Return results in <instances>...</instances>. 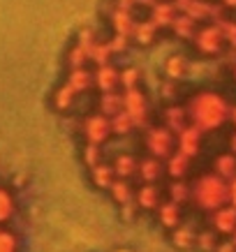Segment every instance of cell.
Listing matches in <instances>:
<instances>
[{"instance_id": "6da1fadb", "label": "cell", "mask_w": 236, "mask_h": 252, "mask_svg": "<svg viewBox=\"0 0 236 252\" xmlns=\"http://www.w3.org/2000/svg\"><path fill=\"white\" fill-rule=\"evenodd\" d=\"M185 114L192 121V127H197L199 132H211L229 118V104L220 93L202 91L190 97Z\"/></svg>"}, {"instance_id": "7a4b0ae2", "label": "cell", "mask_w": 236, "mask_h": 252, "mask_svg": "<svg viewBox=\"0 0 236 252\" xmlns=\"http://www.w3.org/2000/svg\"><path fill=\"white\" fill-rule=\"evenodd\" d=\"M190 199L202 211L213 213L227 204V183L215 174H204L190 185Z\"/></svg>"}, {"instance_id": "3957f363", "label": "cell", "mask_w": 236, "mask_h": 252, "mask_svg": "<svg viewBox=\"0 0 236 252\" xmlns=\"http://www.w3.org/2000/svg\"><path fill=\"white\" fill-rule=\"evenodd\" d=\"M144 144H146V151L155 160H167L169 155L174 153V134L167 127H151L146 132Z\"/></svg>"}, {"instance_id": "277c9868", "label": "cell", "mask_w": 236, "mask_h": 252, "mask_svg": "<svg viewBox=\"0 0 236 252\" xmlns=\"http://www.w3.org/2000/svg\"><path fill=\"white\" fill-rule=\"evenodd\" d=\"M123 111L132 118L135 127H141L146 125V118H148V99L139 88H130L123 95Z\"/></svg>"}, {"instance_id": "5b68a950", "label": "cell", "mask_w": 236, "mask_h": 252, "mask_svg": "<svg viewBox=\"0 0 236 252\" xmlns=\"http://www.w3.org/2000/svg\"><path fill=\"white\" fill-rule=\"evenodd\" d=\"M195 46H197L199 51L204 56H215L222 51V44H225V39H222V32L220 28L215 26V23H208L204 28H197L195 32Z\"/></svg>"}, {"instance_id": "8992f818", "label": "cell", "mask_w": 236, "mask_h": 252, "mask_svg": "<svg viewBox=\"0 0 236 252\" xmlns=\"http://www.w3.org/2000/svg\"><path fill=\"white\" fill-rule=\"evenodd\" d=\"M84 137L86 144L100 146L102 141H107L111 137V125H109V118L102 114H93L84 118Z\"/></svg>"}, {"instance_id": "52a82bcc", "label": "cell", "mask_w": 236, "mask_h": 252, "mask_svg": "<svg viewBox=\"0 0 236 252\" xmlns=\"http://www.w3.org/2000/svg\"><path fill=\"white\" fill-rule=\"evenodd\" d=\"M176 146H178V153L185 155L188 160H192L199 153V146H202V132L192 125H185L178 137H176Z\"/></svg>"}, {"instance_id": "ba28073f", "label": "cell", "mask_w": 236, "mask_h": 252, "mask_svg": "<svg viewBox=\"0 0 236 252\" xmlns=\"http://www.w3.org/2000/svg\"><path fill=\"white\" fill-rule=\"evenodd\" d=\"M211 224H213L215 234L232 236L236 229V208L225 204V206H220L218 211H213V213H211Z\"/></svg>"}, {"instance_id": "9c48e42d", "label": "cell", "mask_w": 236, "mask_h": 252, "mask_svg": "<svg viewBox=\"0 0 236 252\" xmlns=\"http://www.w3.org/2000/svg\"><path fill=\"white\" fill-rule=\"evenodd\" d=\"M135 206L139 211H155L160 206V190L153 183H144L139 190H135Z\"/></svg>"}, {"instance_id": "30bf717a", "label": "cell", "mask_w": 236, "mask_h": 252, "mask_svg": "<svg viewBox=\"0 0 236 252\" xmlns=\"http://www.w3.org/2000/svg\"><path fill=\"white\" fill-rule=\"evenodd\" d=\"M155 213H158V222H160V227L165 229H176L178 224H181V206H176L171 201H160V206L155 208Z\"/></svg>"}, {"instance_id": "8fae6325", "label": "cell", "mask_w": 236, "mask_h": 252, "mask_svg": "<svg viewBox=\"0 0 236 252\" xmlns=\"http://www.w3.org/2000/svg\"><path fill=\"white\" fill-rule=\"evenodd\" d=\"M93 81L102 93H114V88L118 86V69L114 65H102V67L95 69Z\"/></svg>"}, {"instance_id": "7c38bea8", "label": "cell", "mask_w": 236, "mask_h": 252, "mask_svg": "<svg viewBox=\"0 0 236 252\" xmlns=\"http://www.w3.org/2000/svg\"><path fill=\"white\" fill-rule=\"evenodd\" d=\"M213 174L222 178L225 183H229L236 176V155L234 153H222L215 158L213 162Z\"/></svg>"}, {"instance_id": "4fadbf2b", "label": "cell", "mask_w": 236, "mask_h": 252, "mask_svg": "<svg viewBox=\"0 0 236 252\" xmlns=\"http://www.w3.org/2000/svg\"><path fill=\"white\" fill-rule=\"evenodd\" d=\"M174 19H176V9L171 2H158L155 7H151V19L148 21L155 28H167V26H171Z\"/></svg>"}, {"instance_id": "5bb4252c", "label": "cell", "mask_w": 236, "mask_h": 252, "mask_svg": "<svg viewBox=\"0 0 236 252\" xmlns=\"http://www.w3.org/2000/svg\"><path fill=\"white\" fill-rule=\"evenodd\" d=\"M162 162L155 160V158H144V160H139L137 164V176L144 181V183H155L158 178L162 176Z\"/></svg>"}, {"instance_id": "9a60e30c", "label": "cell", "mask_w": 236, "mask_h": 252, "mask_svg": "<svg viewBox=\"0 0 236 252\" xmlns=\"http://www.w3.org/2000/svg\"><path fill=\"white\" fill-rule=\"evenodd\" d=\"M137 164H139V160L135 158V155L123 153V155H118V158H116V162L111 164V169H114L116 178L130 181L132 176H137Z\"/></svg>"}, {"instance_id": "2e32d148", "label": "cell", "mask_w": 236, "mask_h": 252, "mask_svg": "<svg viewBox=\"0 0 236 252\" xmlns=\"http://www.w3.org/2000/svg\"><path fill=\"white\" fill-rule=\"evenodd\" d=\"M162 118H165V127H167L171 134H178V132L185 127V121H188V114H185V109L183 107H176V104H171V107L165 109V114H162Z\"/></svg>"}, {"instance_id": "e0dca14e", "label": "cell", "mask_w": 236, "mask_h": 252, "mask_svg": "<svg viewBox=\"0 0 236 252\" xmlns=\"http://www.w3.org/2000/svg\"><path fill=\"white\" fill-rule=\"evenodd\" d=\"M109 194L118 206H125L130 201H135V188L130 185V181H123V178H116L111 188H109Z\"/></svg>"}, {"instance_id": "ac0fdd59", "label": "cell", "mask_w": 236, "mask_h": 252, "mask_svg": "<svg viewBox=\"0 0 236 252\" xmlns=\"http://www.w3.org/2000/svg\"><path fill=\"white\" fill-rule=\"evenodd\" d=\"M91 178H93V185H95V188H100V190H109L111 183L116 181V174H114V169H111V164L100 162L98 167L91 169Z\"/></svg>"}, {"instance_id": "d6986e66", "label": "cell", "mask_w": 236, "mask_h": 252, "mask_svg": "<svg viewBox=\"0 0 236 252\" xmlns=\"http://www.w3.org/2000/svg\"><path fill=\"white\" fill-rule=\"evenodd\" d=\"M188 169H190V160H188L185 155H181L178 151L167 158V174L171 176L174 181H183L185 174H188Z\"/></svg>"}, {"instance_id": "ffe728a7", "label": "cell", "mask_w": 236, "mask_h": 252, "mask_svg": "<svg viewBox=\"0 0 236 252\" xmlns=\"http://www.w3.org/2000/svg\"><path fill=\"white\" fill-rule=\"evenodd\" d=\"M195 236H197V231L188 224H178L176 229H171V243L178 250H190L195 245Z\"/></svg>"}, {"instance_id": "44dd1931", "label": "cell", "mask_w": 236, "mask_h": 252, "mask_svg": "<svg viewBox=\"0 0 236 252\" xmlns=\"http://www.w3.org/2000/svg\"><path fill=\"white\" fill-rule=\"evenodd\" d=\"M155 35H158V28H155L151 21H135V28H132V35H130V37H135L137 44L148 46L155 42Z\"/></svg>"}, {"instance_id": "7402d4cb", "label": "cell", "mask_w": 236, "mask_h": 252, "mask_svg": "<svg viewBox=\"0 0 236 252\" xmlns=\"http://www.w3.org/2000/svg\"><path fill=\"white\" fill-rule=\"evenodd\" d=\"M121 111H123V95H118V93H104V95L100 97V114L102 116L114 118V116L121 114Z\"/></svg>"}, {"instance_id": "603a6c76", "label": "cell", "mask_w": 236, "mask_h": 252, "mask_svg": "<svg viewBox=\"0 0 236 252\" xmlns=\"http://www.w3.org/2000/svg\"><path fill=\"white\" fill-rule=\"evenodd\" d=\"M111 23H114L116 35H123V37H130L132 35V28H135V19L130 12H121V9H114L111 14Z\"/></svg>"}, {"instance_id": "cb8c5ba5", "label": "cell", "mask_w": 236, "mask_h": 252, "mask_svg": "<svg viewBox=\"0 0 236 252\" xmlns=\"http://www.w3.org/2000/svg\"><path fill=\"white\" fill-rule=\"evenodd\" d=\"M171 28H174V32L178 35V37H183V39H192V37H195V32H197V23L192 21L190 16L176 14V19L171 21Z\"/></svg>"}, {"instance_id": "d4e9b609", "label": "cell", "mask_w": 236, "mask_h": 252, "mask_svg": "<svg viewBox=\"0 0 236 252\" xmlns=\"http://www.w3.org/2000/svg\"><path fill=\"white\" fill-rule=\"evenodd\" d=\"M91 81H93L91 72L81 67V69H69V77H67V81H65V84H67L74 93H84L86 88L91 86Z\"/></svg>"}, {"instance_id": "484cf974", "label": "cell", "mask_w": 236, "mask_h": 252, "mask_svg": "<svg viewBox=\"0 0 236 252\" xmlns=\"http://www.w3.org/2000/svg\"><path fill=\"white\" fill-rule=\"evenodd\" d=\"M14 211H16L14 194H12L7 188H2V185H0V227H2L12 215H14Z\"/></svg>"}, {"instance_id": "4316f807", "label": "cell", "mask_w": 236, "mask_h": 252, "mask_svg": "<svg viewBox=\"0 0 236 252\" xmlns=\"http://www.w3.org/2000/svg\"><path fill=\"white\" fill-rule=\"evenodd\" d=\"M185 69H188V63L183 56H169L167 63H165V74L169 77V81H178V79L185 74Z\"/></svg>"}, {"instance_id": "83f0119b", "label": "cell", "mask_w": 236, "mask_h": 252, "mask_svg": "<svg viewBox=\"0 0 236 252\" xmlns=\"http://www.w3.org/2000/svg\"><path fill=\"white\" fill-rule=\"evenodd\" d=\"M169 201L176 206H183L185 201H190V185L185 181H171L169 183Z\"/></svg>"}, {"instance_id": "f1b7e54d", "label": "cell", "mask_w": 236, "mask_h": 252, "mask_svg": "<svg viewBox=\"0 0 236 252\" xmlns=\"http://www.w3.org/2000/svg\"><path fill=\"white\" fill-rule=\"evenodd\" d=\"M21 250V238L16 236V231L0 227V252H19Z\"/></svg>"}, {"instance_id": "f546056e", "label": "cell", "mask_w": 236, "mask_h": 252, "mask_svg": "<svg viewBox=\"0 0 236 252\" xmlns=\"http://www.w3.org/2000/svg\"><path fill=\"white\" fill-rule=\"evenodd\" d=\"M74 95L76 93L72 91L67 84H63L61 88L54 93V107L58 109V111H67V109L72 107V102H74Z\"/></svg>"}, {"instance_id": "4dcf8cb0", "label": "cell", "mask_w": 236, "mask_h": 252, "mask_svg": "<svg viewBox=\"0 0 236 252\" xmlns=\"http://www.w3.org/2000/svg\"><path fill=\"white\" fill-rule=\"evenodd\" d=\"M218 234H215L213 229H204V231H199L197 236H195V245H197L199 250H204V252H215V248H218Z\"/></svg>"}, {"instance_id": "1f68e13d", "label": "cell", "mask_w": 236, "mask_h": 252, "mask_svg": "<svg viewBox=\"0 0 236 252\" xmlns=\"http://www.w3.org/2000/svg\"><path fill=\"white\" fill-rule=\"evenodd\" d=\"M109 56H111V49H109L107 42H95L91 49V54H88V58H91L98 67H102V65H109Z\"/></svg>"}, {"instance_id": "d6a6232c", "label": "cell", "mask_w": 236, "mask_h": 252, "mask_svg": "<svg viewBox=\"0 0 236 252\" xmlns=\"http://www.w3.org/2000/svg\"><path fill=\"white\" fill-rule=\"evenodd\" d=\"M109 125H111V132L114 134H128L132 127H135V123H132V118H130L125 111H121V114H116L114 118H109Z\"/></svg>"}, {"instance_id": "836d02e7", "label": "cell", "mask_w": 236, "mask_h": 252, "mask_svg": "<svg viewBox=\"0 0 236 252\" xmlns=\"http://www.w3.org/2000/svg\"><path fill=\"white\" fill-rule=\"evenodd\" d=\"M86 61H88V54H86L84 46L74 44L72 49H69V54H67V65H69V69H81V67L86 65Z\"/></svg>"}, {"instance_id": "e575fe53", "label": "cell", "mask_w": 236, "mask_h": 252, "mask_svg": "<svg viewBox=\"0 0 236 252\" xmlns=\"http://www.w3.org/2000/svg\"><path fill=\"white\" fill-rule=\"evenodd\" d=\"M215 26L220 28L222 39H225V42H229V46H232V49H236V21L222 19V21H218Z\"/></svg>"}, {"instance_id": "d590c367", "label": "cell", "mask_w": 236, "mask_h": 252, "mask_svg": "<svg viewBox=\"0 0 236 252\" xmlns=\"http://www.w3.org/2000/svg\"><path fill=\"white\" fill-rule=\"evenodd\" d=\"M118 84L125 86V91H130V88H137V84H139V69L137 67H128V69H123V72H118Z\"/></svg>"}, {"instance_id": "8d00e7d4", "label": "cell", "mask_w": 236, "mask_h": 252, "mask_svg": "<svg viewBox=\"0 0 236 252\" xmlns=\"http://www.w3.org/2000/svg\"><path fill=\"white\" fill-rule=\"evenodd\" d=\"M102 162V153H100V146H93V144H86L84 146V164L88 169L98 167Z\"/></svg>"}, {"instance_id": "74e56055", "label": "cell", "mask_w": 236, "mask_h": 252, "mask_svg": "<svg viewBox=\"0 0 236 252\" xmlns=\"http://www.w3.org/2000/svg\"><path fill=\"white\" fill-rule=\"evenodd\" d=\"M109 49H111V54H121L128 49V37H123V35H116L111 42H107Z\"/></svg>"}, {"instance_id": "f35d334b", "label": "cell", "mask_w": 236, "mask_h": 252, "mask_svg": "<svg viewBox=\"0 0 236 252\" xmlns=\"http://www.w3.org/2000/svg\"><path fill=\"white\" fill-rule=\"evenodd\" d=\"M137 211L139 208L135 206V201H130V204H125V206H121V218L123 220H128V222H132L135 220V215H137Z\"/></svg>"}, {"instance_id": "ab89813d", "label": "cell", "mask_w": 236, "mask_h": 252, "mask_svg": "<svg viewBox=\"0 0 236 252\" xmlns=\"http://www.w3.org/2000/svg\"><path fill=\"white\" fill-rule=\"evenodd\" d=\"M227 204L232 208H236V176L227 183Z\"/></svg>"}, {"instance_id": "60d3db41", "label": "cell", "mask_w": 236, "mask_h": 252, "mask_svg": "<svg viewBox=\"0 0 236 252\" xmlns=\"http://www.w3.org/2000/svg\"><path fill=\"white\" fill-rule=\"evenodd\" d=\"M132 7H137V0H116V9L121 12H132Z\"/></svg>"}, {"instance_id": "b9f144b4", "label": "cell", "mask_w": 236, "mask_h": 252, "mask_svg": "<svg viewBox=\"0 0 236 252\" xmlns=\"http://www.w3.org/2000/svg\"><path fill=\"white\" fill-rule=\"evenodd\" d=\"M215 252H236V245L232 241H225V243H218Z\"/></svg>"}, {"instance_id": "7bdbcfd3", "label": "cell", "mask_w": 236, "mask_h": 252, "mask_svg": "<svg viewBox=\"0 0 236 252\" xmlns=\"http://www.w3.org/2000/svg\"><path fill=\"white\" fill-rule=\"evenodd\" d=\"M162 95H165V97H171V95H174V81H167V84L162 86Z\"/></svg>"}, {"instance_id": "ee69618b", "label": "cell", "mask_w": 236, "mask_h": 252, "mask_svg": "<svg viewBox=\"0 0 236 252\" xmlns=\"http://www.w3.org/2000/svg\"><path fill=\"white\" fill-rule=\"evenodd\" d=\"M160 0H137V5H146V7H155Z\"/></svg>"}, {"instance_id": "f6af8a7d", "label": "cell", "mask_w": 236, "mask_h": 252, "mask_svg": "<svg viewBox=\"0 0 236 252\" xmlns=\"http://www.w3.org/2000/svg\"><path fill=\"white\" fill-rule=\"evenodd\" d=\"M229 121L236 125V107H229Z\"/></svg>"}, {"instance_id": "bcb514c9", "label": "cell", "mask_w": 236, "mask_h": 252, "mask_svg": "<svg viewBox=\"0 0 236 252\" xmlns=\"http://www.w3.org/2000/svg\"><path fill=\"white\" fill-rule=\"evenodd\" d=\"M222 7H236V0H222Z\"/></svg>"}, {"instance_id": "7dc6e473", "label": "cell", "mask_w": 236, "mask_h": 252, "mask_svg": "<svg viewBox=\"0 0 236 252\" xmlns=\"http://www.w3.org/2000/svg\"><path fill=\"white\" fill-rule=\"evenodd\" d=\"M232 153L236 155V134H234V137H232Z\"/></svg>"}, {"instance_id": "c3c4849f", "label": "cell", "mask_w": 236, "mask_h": 252, "mask_svg": "<svg viewBox=\"0 0 236 252\" xmlns=\"http://www.w3.org/2000/svg\"><path fill=\"white\" fill-rule=\"evenodd\" d=\"M114 252H132L130 248H121V250H114Z\"/></svg>"}, {"instance_id": "681fc988", "label": "cell", "mask_w": 236, "mask_h": 252, "mask_svg": "<svg viewBox=\"0 0 236 252\" xmlns=\"http://www.w3.org/2000/svg\"><path fill=\"white\" fill-rule=\"evenodd\" d=\"M232 243L236 245V229H234V234H232Z\"/></svg>"}, {"instance_id": "f907efd6", "label": "cell", "mask_w": 236, "mask_h": 252, "mask_svg": "<svg viewBox=\"0 0 236 252\" xmlns=\"http://www.w3.org/2000/svg\"><path fill=\"white\" fill-rule=\"evenodd\" d=\"M234 77H236V65H234Z\"/></svg>"}]
</instances>
